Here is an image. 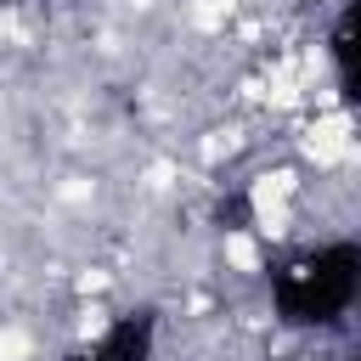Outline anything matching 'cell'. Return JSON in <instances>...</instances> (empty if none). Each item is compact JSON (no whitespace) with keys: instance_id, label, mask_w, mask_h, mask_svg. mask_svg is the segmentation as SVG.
Returning <instances> with one entry per match:
<instances>
[{"instance_id":"obj_1","label":"cell","mask_w":361,"mask_h":361,"mask_svg":"<svg viewBox=\"0 0 361 361\" xmlns=\"http://www.w3.org/2000/svg\"><path fill=\"white\" fill-rule=\"evenodd\" d=\"M305 152L316 158V164H344L350 152H355V124H350V113H316V124L305 130Z\"/></svg>"},{"instance_id":"obj_2","label":"cell","mask_w":361,"mask_h":361,"mask_svg":"<svg viewBox=\"0 0 361 361\" xmlns=\"http://www.w3.org/2000/svg\"><path fill=\"white\" fill-rule=\"evenodd\" d=\"M265 102H271V107H293V102H299V73H293V68H276V73L265 79Z\"/></svg>"},{"instance_id":"obj_3","label":"cell","mask_w":361,"mask_h":361,"mask_svg":"<svg viewBox=\"0 0 361 361\" xmlns=\"http://www.w3.org/2000/svg\"><path fill=\"white\" fill-rule=\"evenodd\" d=\"M226 259H231L237 271H259V248H254V237H243V231H226Z\"/></svg>"},{"instance_id":"obj_4","label":"cell","mask_w":361,"mask_h":361,"mask_svg":"<svg viewBox=\"0 0 361 361\" xmlns=\"http://www.w3.org/2000/svg\"><path fill=\"white\" fill-rule=\"evenodd\" d=\"M34 355V338L23 327H0V361H28Z\"/></svg>"},{"instance_id":"obj_5","label":"cell","mask_w":361,"mask_h":361,"mask_svg":"<svg viewBox=\"0 0 361 361\" xmlns=\"http://www.w3.org/2000/svg\"><path fill=\"white\" fill-rule=\"evenodd\" d=\"M226 11H231V0H197V6H192V17H197L203 28H220Z\"/></svg>"},{"instance_id":"obj_6","label":"cell","mask_w":361,"mask_h":361,"mask_svg":"<svg viewBox=\"0 0 361 361\" xmlns=\"http://www.w3.org/2000/svg\"><path fill=\"white\" fill-rule=\"evenodd\" d=\"M102 333H107V310H96V305H90V310L79 316V338H102Z\"/></svg>"},{"instance_id":"obj_7","label":"cell","mask_w":361,"mask_h":361,"mask_svg":"<svg viewBox=\"0 0 361 361\" xmlns=\"http://www.w3.org/2000/svg\"><path fill=\"white\" fill-rule=\"evenodd\" d=\"M62 203H90V180L85 175H68L62 180Z\"/></svg>"},{"instance_id":"obj_8","label":"cell","mask_w":361,"mask_h":361,"mask_svg":"<svg viewBox=\"0 0 361 361\" xmlns=\"http://www.w3.org/2000/svg\"><path fill=\"white\" fill-rule=\"evenodd\" d=\"M96 288H107V271H79V293H96Z\"/></svg>"}]
</instances>
